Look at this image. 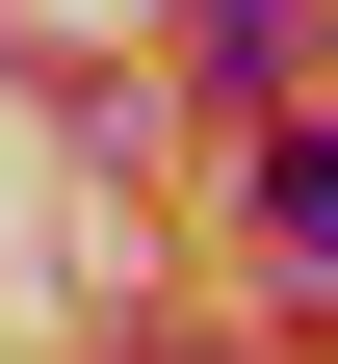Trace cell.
<instances>
[{
	"label": "cell",
	"mask_w": 338,
	"mask_h": 364,
	"mask_svg": "<svg viewBox=\"0 0 338 364\" xmlns=\"http://www.w3.org/2000/svg\"><path fill=\"white\" fill-rule=\"evenodd\" d=\"M260 260L338 287V130H260Z\"/></svg>",
	"instance_id": "1"
}]
</instances>
